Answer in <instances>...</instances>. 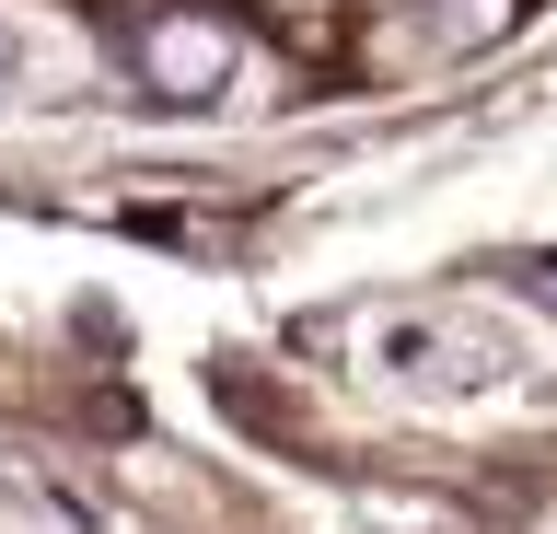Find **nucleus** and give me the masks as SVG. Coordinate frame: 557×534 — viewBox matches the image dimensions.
Segmentation results:
<instances>
[{
	"instance_id": "nucleus-1",
	"label": "nucleus",
	"mask_w": 557,
	"mask_h": 534,
	"mask_svg": "<svg viewBox=\"0 0 557 534\" xmlns=\"http://www.w3.org/2000/svg\"><path fill=\"white\" fill-rule=\"evenodd\" d=\"M360 360H372L395 395H487L511 384V325L499 314H372V337H360Z\"/></svg>"
},
{
	"instance_id": "nucleus-2",
	"label": "nucleus",
	"mask_w": 557,
	"mask_h": 534,
	"mask_svg": "<svg viewBox=\"0 0 557 534\" xmlns=\"http://www.w3.org/2000/svg\"><path fill=\"white\" fill-rule=\"evenodd\" d=\"M12 82H24V24L0 12V94H12Z\"/></svg>"
}]
</instances>
